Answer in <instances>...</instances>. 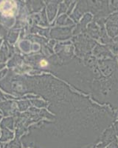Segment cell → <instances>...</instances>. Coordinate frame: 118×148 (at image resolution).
<instances>
[{"label": "cell", "instance_id": "2", "mask_svg": "<svg viewBox=\"0 0 118 148\" xmlns=\"http://www.w3.org/2000/svg\"><path fill=\"white\" fill-rule=\"evenodd\" d=\"M115 141H117V139L115 136V128H108L102 134L100 140V143L97 145L96 148H105L107 145Z\"/></svg>", "mask_w": 118, "mask_h": 148}, {"label": "cell", "instance_id": "4", "mask_svg": "<svg viewBox=\"0 0 118 148\" xmlns=\"http://www.w3.org/2000/svg\"><path fill=\"white\" fill-rule=\"evenodd\" d=\"M94 54L97 56H110V57L112 56L107 49L100 45H97V47L94 48Z\"/></svg>", "mask_w": 118, "mask_h": 148}, {"label": "cell", "instance_id": "7", "mask_svg": "<svg viewBox=\"0 0 118 148\" xmlns=\"http://www.w3.org/2000/svg\"><path fill=\"white\" fill-rule=\"evenodd\" d=\"M115 133L118 136V121L115 124Z\"/></svg>", "mask_w": 118, "mask_h": 148}, {"label": "cell", "instance_id": "5", "mask_svg": "<svg viewBox=\"0 0 118 148\" xmlns=\"http://www.w3.org/2000/svg\"><path fill=\"white\" fill-rule=\"evenodd\" d=\"M88 31L90 33V35L93 36L95 39H98V36L100 35V31L98 28V26L94 23H92L90 26H89V29Z\"/></svg>", "mask_w": 118, "mask_h": 148}, {"label": "cell", "instance_id": "3", "mask_svg": "<svg viewBox=\"0 0 118 148\" xmlns=\"http://www.w3.org/2000/svg\"><path fill=\"white\" fill-rule=\"evenodd\" d=\"M106 28L109 35L115 37L118 34V13L111 16L106 22Z\"/></svg>", "mask_w": 118, "mask_h": 148}, {"label": "cell", "instance_id": "8", "mask_svg": "<svg viewBox=\"0 0 118 148\" xmlns=\"http://www.w3.org/2000/svg\"><path fill=\"white\" fill-rule=\"evenodd\" d=\"M40 64H41V67H44V66L47 65V62H46V61H44V60L41 61Z\"/></svg>", "mask_w": 118, "mask_h": 148}, {"label": "cell", "instance_id": "1", "mask_svg": "<svg viewBox=\"0 0 118 148\" xmlns=\"http://www.w3.org/2000/svg\"><path fill=\"white\" fill-rule=\"evenodd\" d=\"M92 99L100 104H109L116 110L118 108V68L111 74L97 79L93 83Z\"/></svg>", "mask_w": 118, "mask_h": 148}, {"label": "cell", "instance_id": "6", "mask_svg": "<svg viewBox=\"0 0 118 148\" xmlns=\"http://www.w3.org/2000/svg\"><path fill=\"white\" fill-rule=\"evenodd\" d=\"M106 148H118V145L117 143V141H113V142H111L109 145Z\"/></svg>", "mask_w": 118, "mask_h": 148}]
</instances>
